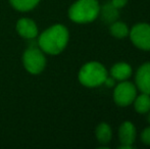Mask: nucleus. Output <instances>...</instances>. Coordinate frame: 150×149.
Instances as JSON below:
<instances>
[{
  "label": "nucleus",
  "mask_w": 150,
  "mask_h": 149,
  "mask_svg": "<svg viewBox=\"0 0 150 149\" xmlns=\"http://www.w3.org/2000/svg\"><path fill=\"white\" fill-rule=\"evenodd\" d=\"M137 95L136 87L130 82H122L115 87L113 99L119 106H127L135 100Z\"/></svg>",
  "instance_id": "nucleus-5"
},
{
  "label": "nucleus",
  "mask_w": 150,
  "mask_h": 149,
  "mask_svg": "<svg viewBox=\"0 0 150 149\" xmlns=\"http://www.w3.org/2000/svg\"><path fill=\"white\" fill-rule=\"evenodd\" d=\"M134 106L137 112L146 113L150 110V95L146 93H142L140 96L135 98Z\"/></svg>",
  "instance_id": "nucleus-12"
},
{
  "label": "nucleus",
  "mask_w": 150,
  "mask_h": 149,
  "mask_svg": "<svg viewBox=\"0 0 150 149\" xmlns=\"http://www.w3.org/2000/svg\"><path fill=\"white\" fill-rule=\"evenodd\" d=\"M109 30H110V34L115 38H125L129 34V29L127 25L117 20L112 23Z\"/></svg>",
  "instance_id": "nucleus-15"
},
{
  "label": "nucleus",
  "mask_w": 150,
  "mask_h": 149,
  "mask_svg": "<svg viewBox=\"0 0 150 149\" xmlns=\"http://www.w3.org/2000/svg\"><path fill=\"white\" fill-rule=\"evenodd\" d=\"M110 75L113 79L119 80V81H125L132 75V68L128 64L119 62L111 68Z\"/></svg>",
  "instance_id": "nucleus-11"
},
{
  "label": "nucleus",
  "mask_w": 150,
  "mask_h": 149,
  "mask_svg": "<svg viewBox=\"0 0 150 149\" xmlns=\"http://www.w3.org/2000/svg\"><path fill=\"white\" fill-rule=\"evenodd\" d=\"M111 129L107 124L101 123L98 125L96 129V137L97 140L100 142L101 144H107L111 139Z\"/></svg>",
  "instance_id": "nucleus-13"
},
{
  "label": "nucleus",
  "mask_w": 150,
  "mask_h": 149,
  "mask_svg": "<svg viewBox=\"0 0 150 149\" xmlns=\"http://www.w3.org/2000/svg\"><path fill=\"white\" fill-rule=\"evenodd\" d=\"M69 41V31L62 25H55L40 35L38 46L49 54H58L65 48Z\"/></svg>",
  "instance_id": "nucleus-1"
},
{
  "label": "nucleus",
  "mask_w": 150,
  "mask_h": 149,
  "mask_svg": "<svg viewBox=\"0 0 150 149\" xmlns=\"http://www.w3.org/2000/svg\"><path fill=\"white\" fill-rule=\"evenodd\" d=\"M16 30L22 37L33 40L38 35V28L36 24L29 18H21L16 24Z\"/></svg>",
  "instance_id": "nucleus-8"
},
{
  "label": "nucleus",
  "mask_w": 150,
  "mask_h": 149,
  "mask_svg": "<svg viewBox=\"0 0 150 149\" xmlns=\"http://www.w3.org/2000/svg\"><path fill=\"white\" fill-rule=\"evenodd\" d=\"M127 2H128V0H112L111 3H112L117 8H119L120 9V8L124 7V6L126 5Z\"/></svg>",
  "instance_id": "nucleus-17"
},
{
  "label": "nucleus",
  "mask_w": 150,
  "mask_h": 149,
  "mask_svg": "<svg viewBox=\"0 0 150 149\" xmlns=\"http://www.w3.org/2000/svg\"><path fill=\"white\" fill-rule=\"evenodd\" d=\"M119 136L122 145L132 146L136 138V129L131 121H125L119 130Z\"/></svg>",
  "instance_id": "nucleus-9"
},
{
  "label": "nucleus",
  "mask_w": 150,
  "mask_h": 149,
  "mask_svg": "<svg viewBox=\"0 0 150 149\" xmlns=\"http://www.w3.org/2000/svg\"><path fill=\"white\" fill-rule=\"evenodd\" d=\"M99 13H101L102 20L106 24H112L119 18L120 12L119 8H117L111 2L105 3L102 7L99 9Z\"/></svg>",
  "instance_id": "nucleus-10"
},
{
  "label": "nucleus",
  "mask_w": 150,
  "mask_h": 149,
  "mask_svg": "<svg viewBox=\"0 0 150 149\" xmlns=\"http://www.w3.org/2000/svg\"><path fill=\"white\" fill-rule=\"evenodd\" d=\"M136 84L142 93L150 95V62L142 64L138 68L136 74Z\"/></svg>",
  "instance_id": "nucleus-7"
},
{
  "label": "nucleus",
  "mask_w": 150,
  "mask_h": 149,
  "mask_svg": "<svg viewBox=\"0 0 150 149\" xmlns=\"http://www.w3.org/2000/svg\"><path fill=\"white\" fill-rule=\"evenodd\" d=\"M37 45L31 44L30 47L25 51L24 56H23L25 68L31 74H39L45 68V56L40 50L39 46Z\"/></svg>",
  "instance_id": "nucleus-4"
},
{
  "label": "nucleus",
  "mask_w": 150,
  "mask_h": 149,
  "mask_svg": "<svg viewBox=\"0 0 150 149\" xmlns=\"http://www.w3.org/2000/svg\"><path fill=\"white\" fill-rule=\"evenodd\" d=\"M141 140L144 144L150 145V127L146 128L144 131L141 133Z\"/></svg>",
  "instance_id": "nucleus-16"
},
{
  "label": "nucleus",
  "mask_w": 150,
  "mask_h": 149,
  "mask_svg": "<svg viewBox=\"0 0 150 149\" xmlns=\"http://www.w3.org/2000/svg\"><path fill=\"white\" fill-rule=\"evenodd\" d=\"M107 77V72L101 64L96 61L88 62L81 68L79 80L86 87H98L104 83Z\"/></svg>",
  "instance_id": "nucleus-3"
},
{
  "label": "nucleus",
  "mask_w": 150,
  "mask_h": 149,
  "mask_svg": "<svg viewBox=\"0 0 150 149\" xmlns=\"http://www.w3.org/2000/svg\"><path fill=\"white\" fill-rule=\"evenodd\" d=\"M40 0H10V3L16 9L21 11L31 10L39 3Z\"/></svg>",
  "instance_id": "nucleus-14"
},
{
  "label": "nucleus",
  "mask_w": 150,
  "mask_h": 149,
  "mask_svg": "<svg viewBox=\"0 0 150 149\" xmlns=\"http://www.w3.org/2000/svg\"><path fill=\"white\" fill-rule=\"evenodd\" d=\"M148 121L150 123V114H149V117H148Z\"/></svg>",
  "instance_id": "nucleus-19"
},
{
  "label": "nucleus",
  "mask_w": 150,
  "mask_h": 149,
  "mask_svg": "<svg viewBox=\"0 0 150 149\" xmlns=\"http://www.w3.org/2000/svg\"><path fill=\"white\" fill-rule=\"evenodd\" d=\"M99 9L97 0H78L69 8V16L75 23L86 24L93 22L98 16Z\"/></svg>",
  "instance_id": "nucleus-2"
},
{
  "label": "nucleus",
  "mask_w": 150,
  "mask_h": 149,
  "mask_svg": "<svg viewBox=\"0 0 150 149\" xmlns=\"http://www.w3.org/2000/svg\"><path fill=\"white\" fill-rule=\"evenodd\" d=\"M130 38L136 47L143 50H150V25H135L130 32Z\"/></svg>",
  "instance_id": "nucleus-6"
},
{
  "label": "nucleus",
  "mask_w": 150,
  "mask_h": 149,
  "mask_svg": "<svg viewBox=\"0 0 150 149\" xmlns=\"http://www.w3.org/2000/svg\"><path fill=\"white\" fill-rule=\"evenodd\" d=\"M103 84H105L107 87H113L115 84V79H113L112 77H106V79H105Z\"/></svg>",
  "instance_id": "nucleus-18"
}]
</instances>
